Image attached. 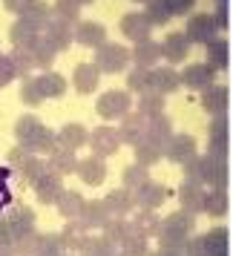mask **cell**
<instances>
[{
    "label": "cell",
    "mask_w": 233,
    "mask_h": 256,
    "mask_svg": "<svg viewBox=\"0 0 233 256\" xmlns=\"http://www.w3.org/2000/svg\"><path fill=\"white\" fill-rule=\"evenodd\" d=\"M14 138H18V147L35 152V156H52L58 150V132L52 130L35 116H20L18 124H14Z\"/></svg>",
    "instance_id": "cell-1"
},
{
    "label": "cell",
    "mask_w": 233,
    "mask_h": 256,
    "mask_svg": "<svg viewBox=\"0 0 233 256\" xmlns=\"http://www.w3.org/2000/svg\"><path fill=\"white\" fill-rule=\"evenodd\" d=\"M187 178H196L202 184H208V190H228L230 182V170H228V158H216V156H196L193 162L184 167Z\"/></svg>",
    "instance_id": "cell-2"
},
{
    "label": "cell",
    "mask_w": 233,
    "mask_h": 256,
    "mask_svg": "<svg viewBox=\"0 0 233 256\" xmlns=\"http://www.w3.org/2000/svg\"><path fill=\"white\" fill-rule=\"evenodd\" d=\"M196 230V216L184 213V210H176L167 219H162V230H158V244L162 248H182L193 239Z\"/></svg>",
    "instance_id": "cell-3"
},
{
    "label": "cell",
    "mask_w": 233,
    "mask_h": 256,
    "mask_svg": "<svg viewBox=\"0 0 233 256\" xmlns=\"http://www.w3.org/2000/svg\"><path fill=\"white\" fill-rule=\"evenodd\" d=\"M3 219H6V236L12 244H20L35 236V210L32 208L14 204L9 213H3Z\"/></svg>",
    "instance_id": "cell-4"
},
{
    "label": "cell",
    "mask_w": 233,
    "mask_h": 256,
    "mask_svg": "<svg viewBox=\"0 0 233 256\" xmlns=\"http://www.w3.org/2000/svg\"><path fill=\"white\" fill-rule=\"evenodd\" d=\"M95 66L101 75H118L132 64V49L121 46V44H104L101 49H95Z\"/></svg>",
    "instance_id": "cell-5"
},
{
    "label": "cell",
    "mask_w": 233,
    "mask_h": 256,
    "mask_svg": "<svg viewBox=\"0 0 233 256\" xmlns=\"http://www.w3.org/2000/svg\"><path fill=\"white\" fill-rule=\"evenodd\" d=\"M132 110V95L127 90H106V92L98 95L95 101V112L104 118V121H124Z\"/></svg>",
    "instance_id": "cell-6"
},
{
    "label": "cell",
    "mask_w": 233,
    "mask_h": 256,
    "mask_svg": "<svg viewBox=\"0 0 233 256\" xmlns=\"http://www.w3.org/2000/svg\"><path fill=\"white\" fill-rule=\"evenodd\" d=\"M9 167L20 176V182H26V184H35L38 178L49 170V164L44 162L40 156L24 150V147H14V150L9 152Z\"/></svg>",
    "instance_id": "cell-7"
},
{
    "label": "cell",
    "mask_w": 233,
    "mask_h": 256,
    "mask_svg": "<svg viewBox=\"0 0 233 256\" xmlns=\"http://www.w3.org/2000/svg\"><path fill=\"white\" fill-rule=\"evenodd\" d=\"M184 35L190 44H202V46H208L210 40H216L219 38V24H216V18L208 12H198L193 18H187V26H184Z\"/></svg>",
    "instance_id": "cell-8"
},
{
    "label": "cell",
    "mask_w": 233,
    "mask_h": 256,
    "mask_svg": "<svg viewBox=\"0 0 233 256\" xmlns=\"http://www.w3.org/2000/svg\"><path fill=\"white\" fill-rule=\"evenodd\" d=\"M204 198H208V187L196 182V178H182V184H178V204L184 213H204Z\"/></svg>",
    "instance_id": "cell-9"
},
{
    "label": "cell",
    "mask_w": 233,
    "mask_h": 256,
    "mask_svg": "<svg viewBox=\"0 0 233 256\" xmlns=\"http://www.w3.org/2000/svg\"><path fill=\"white\" fill-rule=\"evenodd\" d=\"M164 156H167L173 164L187 167V164L198 156V144H196V138H193V136H187V132H176L173 138L167 141V150H164Z\"/></svg>",
    "instance_id": "cell-10"
},
{
    "label": "cell",
    "mask_w": 233,
    "mask_h": 256,
    "mask_svg": "<svg viewBox=\"0 0 233 256\" xmlns=\"http://www.w3.org/2000/svg\"><path fill=\"white\" fill-rule=\"evenodd\" d=\"M90 144H92V156L106 158V156L118 152V147H121L124 141H121V132H118L116 127L104 124V127H95L92 132H90Z\"/></svg>",
    "instance_id": "cell-11"
},
{
    "label": "cell",
    "mask_w": 233,
    "mask_h": 256,
    "mask_svg": "<svg viewBox=\"0 0 233 256\" xmlns=\"http://www.w3.org/2000/svg\"><path fill=\"white\" fill-rule=\"evenodd\" d=\"M178 78H182V86H187V90H198V92H204L208 86H213L216 70H213L210 64H187L184 70L178 72Z\"/></svg>",
    "instance_id": "cell-12"
},
{
    "label": "cell",
    "mask_w": 233,
    "mask_h": 256,
    "mask_svg": "<svg viewBox=\"0 0 233 256\" xmlns=\"http://www.w3.org/2000/svg\"><path fill=\"white\" fill-rule=\"evenodd\" d=\"M228 147H230V136H228V118L216 116L210 118L208 127V152L216 158H228Z\"/></svg>",
    "instance_id": "cell-13"
},
{
    "label": "cell",
    "mask_w": 233,
    "mask_h": 256,
    "mask_svg": "<svg viewBox=\"0 0 233 256\" xmlns=\"http://www.w3.org/2000/svg\"><path fill=\"white\" fill-rule=\"evenodd\" d=\"M152 29H156V26H152V20L147 18V12H127L121 18V35L130 38L132 44L147 40Z\"/></svg>",
    "instance_id": "cell-14"
},
{
    "label": "cell",
    "mask_w": 233,
    "mask_h": 256,
    "mask_svg": "<svg viewBox=\"0 0 233 256\" xmlns=\"http://www.w3.org/2000/svg\"><path fill=\"white\" fill-rule=\"evenodd\" d=\"M32 190H35V196H38L40 204H58V198L64 196V182H60L58 173L46 170V173L32 184Z\"/></svg>",
    "instance_id": "cell-15"
},
{
    "label": "cell",
    "mask_w": 233,
    "mask_h": 256,
    "mask_svg": "<svg viewBox=\"0 0 233 256\" xmlns=\"http://www.w3.org/2000/svg\"><path fill=\"white\" fill-rule=\"evenodd\" d=\"M98 84H101V72H98V66H95L92 60H84V64H78L72 70V86H75V92L92 95L98 90Z\"/></svg>",
    "instance_id": "cell-16"
},
{
    "label": "cell",
    "mask_w": 233,
    "mask_h": 256,
    "mask_svg": "<svg viewBox=\"0 0 233 256\" xmlns=\"http://www.w3.org/2000/svg\"><path fill=\"white\" fill-rule=\"evenodd\" d=\"M75 44L86 49H101L106 44V26L98 20H81L75 26Z\"/></svg>",
    "instance_id": "cell-17"
},
{
    "label": "cell",
    "mask_w": 233,
    "mask_h": 256,
    "mask_svg": "<svg viewBox=\"0 0 233 256\" xmlns=\"http://www.w3.org/2000/svg\"><path fill=\"white\" fill-rule=\"evenodd\" d=\"M58 236H60V244H64L66 254H81L84 244L90 242V228H86L81 219L78 222H66V228H64Z\"/></svg>",
    "instance_id": "cell-18"
},
{
    "label": "cell",
    "mask_w": 233,
    "mask_h": 256,
    "mask_svg": "<svg viewBox=\"0 0 233 256\" xmlns=\"http://www.w3.org/2000/svg\"><path fill=\"white\" fill-rule=\"evenodd\" d=\"M132 202H136L138 210H152L156 213V208H162L167 202V187L158 184V182H150V184H144L141 190L132 193Z\"/></svg>",
    "instance_id": "cell-19"
},
{
    "label": "cell",
    "mask_w": 233,
    "mask_h": 256,
    "mask_svg": "<svg viewBox=\"0 0 233 256\" xmlns=\"http://www.w3.org/2000/svg\"><path fill=\"white\" fill-rule=\"evenodd\" d=\"M44 35L49 38V44L58 49V52H64V49L75 40V26L52 14V18H49V24H46V29H44Z\"/></svg>",
    "instance_id": "cell-20"
},
{
    "label": "cell",
    "mask_w": 233,
    "mask_h": 256,
    "mask_svg": "<svg viewBox=\"0 0 233 256\" xmlns=\"http://www.w3.org/2000/svg\"><path fill=\"white\" fill-rule=\"evenodd\" d=\"M228 101H230V92H228L224 84H213V86H208V90L202 92V106H204V112L213 116V118L228 112Z\"/></svg>",
    "instance_id": "cell-21"
},
{
    "label": "cell",
    "mask_w": 233,
    "mask_h": 256,
    "mask_svg": "<svg viewBox=\"0 0 233 256\" xmlns=\"http://www.w3.org/2000/svg\"><path fill=\"white\" fill-rule=\"evenodd\" d=\"M178 86H182V78H178V72L173 66H156V70H150V90L152 92L170 95Z\"/></svg>",
    "instance_id": "cell-22"
},
{
    "label": "cell",
    "mask_w": 233,
    "mask_h": 256,
    "mask_svg": "<svg viewBox=\"0 0 233 256\" xmlns=\"http://www.w3.org/2000/svg\"><path fill=\"white\" fill-rule=\"evenodd\" d=\"M190 40H187L184 32H170V35L164 38L162 44V58L170 60V64H182V60H187V52H190Z\"/></svg>",
    "instance_id": "cell-23"
},
{
    "label": "cell",
    "mask_w": 233,
    "mask_h": 256,
    "mask_svg": "<svg viewBox=\"0 0 233 256\" xmlns=\"http://www.w3.org/2000/svg\"><path fill=\"white\" fill-rule=\"evenodd\" d=\"M158 58H162V44H158V40H152V38L138 40V44L132 46V64L141 66V70H156Z\"/></svg>",
    "instance_id": "cell-24"
},
{
    "label": "cell",
    "mask_w": 233,
    "mask_h": 256,
    "mask_svg": "<svg viewBox=\"0 0 233 256\" xmlns=\"http://www.w3.org/2000/svg\"><path fill=\"white\" fill-rule=\"evenodd\" d=\"M132 152H136V164H141V167H152L158 158H164V144L144 132L141 141L132 147Z\"/></svg>",
    "instance_id": "cell-25"
},
{
    "label": "cell",
    "mask_w": 233,
    "mask_h": 256,
    "mask_svg": "<svg viewBox=\"0 0 233 256\" xmlns=\"http://www.w3.org/2000/svg\"><path fill=\"white\" fill-rule=\"evenodd\" d=\"M78 178H81L84 184H104L106 178V162L101 158V156H90V158H81V164H78Z\"/></svg>",
    "instance_id": "cell-26"
},
{
    "label": "cell",
    "mask_w": 233,
    "mask_h": 256,
    "mask_svg": "<svg viewBox=\"0 0 233 256\" xmlns=\"http://www.w3.org/2000/svg\"><path fill=\"white\" fill-rule=\"evenodd\" d=\"M202 244H204V256H230V236H228V228H210V230L202 236Z\"/></svg>",
    "instance_id": "cell-27"
},
{
    "label": "cell",
    "mask_w": 233,
    "mask_h": 256,
    "mask_svg": "<svg viewBox=\"0 0 233 256\" xmlns=\"http://www.w3.org/2000/svg\"><path fill=\"white\" fill-rule=\"evenodd\" d=\"M84 144H90V130L84 124H64L58 130V147H66V150H81Z\"/></svg>",
    "instance_id": "cell-28"
},
{
    "label": "cell",
    "mask_w": 233,
    "mask_h": 256,
    "mask_svg": "<svg viewBox=\"0 0 233 256\" xmlns=\"http://www.w3.org/2000/svg\"><path fill=\"white\" fill-rule=\"evenodd\" d=\"M49 18H52V9H49L44 0H29L24 9L18 12V20H24V24H32V26H38L40 32L46 29V24H49Z\"/></svg>",
    "instance_id": "cell-29"
},
{
    "label": "cell",
    "mask_w": 233,
    "mask_h": 256,
    "mask_svg": "<svg viewBox=\"0 0 233 256\" xmlns=\"http://www.w3.org/2000/svg\"><path fill=\"white\" fill-rule=\"evenodd\" d=\"M118 132H121V141H124V144L136 147V144L141 141V136L147 132V118L141 116V112H130V116L121 121Z\"/></svg>",
    "instance_id": "cell-30"
},
{
    "label": "cell",
    "mask_w": 233,
    "mask_h": 256,
    "mask_svg": "<svg viewBox=\"0 0 233 256\" xmlns=\"http://www.w3.org/2000/svg\"><path fill=\"white\" fill-rule=\"evenodd\" d=\"M55 208L60 210V216L66 222H78L84 216V208H86V198L78 193V190H64V196L58 198Z\"/></svg>",
    "instance_id": "cell-31"
},
{
    "label": "cell",
    "mask_w": 233,
    "mask_h": 256,
    "mask_svg": "<svg viewBox=\"0 0 233 256\" xmlns=\"http://www.w3.org/2000/svg\"><path fill=\"white\" fill-rule=\"evenodd\" d=\"M81 222L92 230V228H101L104 230L106 224L112 222V213L106 210V204H104V198H92V202H86V208H84V216H81Z\"/></svg>",
    "instance_id": "cell-32"
},
{
    "label": "cell",
    "mask_w": 233,
    "mask_h": 256,
    "mask_svg": "<svg viewBox=\"0 0 233 256\" xmlns=\"http://www.w3.org/2000/svg\"><path fill=\"white\" fill-rule=\"evenodd\" d=\"M104 204H106V210L112 213V219H127V213L132 208H136V202H132V193L130 190H110L104 196Z\"/></svg>",
    "instance_id": "cell-33"
},
{
    "label": "cell",
    "mask_w": 233,
    "mask_h": 256,
    "mask_svg": "<svg viewBox=\"0 0 233 256\" xmlns=\"http://www.w3.org/2000/svg\"><path fill=\"white\" fill-rule=\"evenodd\" d=\"M204 64H210L213 70H228V64H230V44L224 40V38H216V40H210L208 46H204Z\"/></svg>",
    "instance_id": "cell-34"
},
{
    "label": "cell",
    "mask_w": 233,
    "mask_h": 256,
    "mask_svg": "<svg viewBox=\"0 0 233 256\" xmlns=\"http://www.w3.org/2000/svg\"><path fill=\"white\" fill-rule=\"evenodd\" d=\"M44 35L38 26H32V24H24V20H14L12 24V29H9V40H12L18 49H32L35 46V40Z\"/></svg>",
    "instance_id": "cell-35"
},
{
    "label": "cell",
    "mask_w": 233,
    "mask_h": 256,
    "mask_svg": "<svg viewBox=\"0 0 233 256\" xmlns=\"http://www.w3.org/2000/svg\"><path fill=\"white\" fill-rule=\"evenodd\" d=\"M49 170L58 176H70V173H78V164H81V158H75V152L66 150V147H58V150L49 156Z\"/></svg>",
    "instance_id": "cell-36"
},
{
    "label": "cell",
    "mask_w": 233,
    "mask_h": 256,
    "mask_svg": "<svg viewBox=\"0 0 233 256\" xmlns=\"http://www.w3.org/2000/svg\"><path fill=\"white\" fill-rule=\"evenodd\" d=\"M38 86H40V92L44 98H60V95L66 92V78L60 75V72H40L38 75Z\"/></svg>",
    "instance_id": "cell-37"
},
{
    "label": "cell",
    "mask_w": 233,
    "mask_h": 256,
    "mask_svg": "<svg viewBox=\"0 0 233 256\" xmlns=\"http://www.w3.org/2000/svg\"><path fill=\"white\" fill-rule=\"evenodd\" d=\"M136 233H138V230H136V224H132L130 219H112V222L104 228V236H106L112 244H118V248L127 242V239H132Z\"/></svg>",
    "instance_id": "cell-38"
},
{
    "label": "cell",
    "mask_w": 233,
    "mask_h": 256,
    "mask_svg": "<svg viewBox=\"0 0 233 256\" xmlns=\"http://www.w3.org/2000/svg\"><path fill=\"white\" fill-rule=\"evenodd\" d=\"M32 52V58H35V64H38V70H52V64H55V55H58V49L49 44V38L46 35H40L35 40V46L29 49Z\"/></svg>",
    "instance_id": "cell-39"
},
{
    "label": "cell",
    "mask_w": 233,
    "mask_h": 256,
    "mask_svg": "<svg viewBox=\"0 0 233 256\" xmlns=\"http://www.w3.org/2000/svg\"><path fill=\"white\" fill-rule=\"evenodd\" d=\"M121 182H124V190H130V193H136V190H141L144 184H150V167H141V164H130L127 170H124V176H121Z\"/></svg>",
    "instance_id": "cell-40"
},
{
    "label": "cell",
    "mask_w": 233,
    "mask_h": 256,
    "mask_svg": "<svg viewBox=\"0 0 233 256\" xmlns=\"http://www.w3.org/2000/svg\"><path fill=\"white\" fill-rule=\"evenodd\" d=\"M81 256H121V248L112 244L106 236H90V242L84 244Z\"/></svg>",
    "instance_id": "cell-41"
},
{
    "label": "cell",
    "mask_w": 233,
    "mask_h": 256,
    "mask_svg": "<svg viewBox=\"0 0 233 256\" xmlns=\"http://www.w3.org/2000/svg\"><path fill=\"white\" fill-rule=\"evenodd\" d=\"M132 224H136V230H138L144 239L158 236V230H162V219H158L152 210H138V213H136V219H132Z\"/></svg>",
    "instance_id": "cell-42"
},
{
    "label": "cell",
    "mask_w": 233,
    "mask_h": 256,
    "mask_svg": "<svg viewBox=\"0 0 233 256\" xmlns=\"http://www.w3.org/2000/svg\"><path fill=\"white\" fill-rule=\"evenodd\" d=\"M136 112H141V116L147 118H158V116H164V95H158V92H144V95H138V110Z\"/></svg>",
    "instance_id": "cell-43"
},
{
    "label": "cell",
    "mask_w": 233,
    "mask_h": 256,
    "mask_svg": "<svg viewBox=\"0 0 233 256\" xmlns=\"http://www.w3.org/2000/svg\"><path fill=\"white\" fill-rule=\"evenodd\" d=\"M147 136H152L156 141H162L164 150H167V141H170V138L176 136V132H173V121H170L167 116L150 118V121H147Z\"/></svg>",
    "instance_id": "cell-44"
},
{
    "label": "cell",
    "mask_w": 233,
    "mask_h": 256,
    "mask_svg": "<svg viewBox=\"0 0 233 256\" xmlns=\"http://www.w3.org/2000/svg\"><path fill=\"white\" fill-rule=\"evenodd\" d=\"M32 256H66V250L60 244V236H55V233H38V248Z\"/></svg>",
    "instance_id": "cell-45"
},
{
    "label": "cell",
    "mask_w": 233,
    "mask_h": 256,
    "mask_svg": "<svg viewBox=\"0 0 233 256\" xmlns=\"http://www.w3.org/2000/svg\"><path fill=\"white\" fill-rule=\"evenodd\" d=\"M9 58H12L14 72H18V78H20V81H26V78H29V72L38 70V64H35V58H32V52H29V49H18V46H14L12 52H9Z\"/></svg>",
    "instance_id": "cell-46"
},
{
    "label": "cell",
    "mask_w": 233,
    "mask_h": 256,
    "mask_svg": "<svg viewBox=\"0 0 233 256\" xmlns=\"http://www.w3.org/2000/svg\"><path fill=\"white\" fill-rule=\"evenodd\" d=\"M52 14L55 18H60V20H66V24L78 26L81 20V3L78 0H55V6H52Z\"/></svg>",
    "instance_id": "cell-47"
},
{
    "label": "cell",
    "mask_w": 233,
    "mask_h": 256,
    "mask_svg": "<svg viewBox=\"0 0 233 256\" xmlns=\"http://www.w3.org/2000/svg\"><path fill=\"white\" fill-rule=\"evenodd\" d=\"M230 208V202H228V190H208V198H204V213L210 216H224Z\"/></svg>",
    "instance_id": "cell-48"
},
{
    "label": "cell",
    "mask_w": 233,
    "mask_h": 256,
    "mask_svg": "<svg viewBox=\"0 0 233 256\" xmlns=\"http://www.w3.org/2000/svg\"><path fill=\"white\" fill-rule=\"evenodd\" d=\"M20 101H24L26 106H38L44 104L46 98H44V92H40V86H38V78H26V81H20Z\"/></svg>",
    "instance_id": "cell-49"
},
{
    "label": "cell",
    "mask_w": 233,
    "mask_h": 256,
    "mask_svg": "<svg viewBox=\"0 0 233 256\" xmlns=\"http://www.w3.org/2000/svg\"><path fill=\"white\" fill-rule=\"evenodd\" d=\"M127 92H152L150 90V70H141V66H136V70L127 75Z\"/></svg>",
    "instance_id": "cell-50"
},
{
    "label": "cell",
    "mask_w": 233,
    "mask_h": 256,
    "mask_svg": "<svg viewBox=\"0 0 233 256\" xmlns=\"http://www.w3.org/2000/svg\"><path fill=\"white\" fill-rule=\"evenodd\" d=\"M144 12H147V18L152 20V26H164V24L173 20V14H170V9L164 6V0H150Z\"/></svg>",
    "instance_id": "cell-51"
},
{
    "label": "cell",
    "mask_w": 233,
    "mask_h": 256,
    "mask_svg": "<svg viewBox=\"0 0 233 256\" xmlns=\"http://www.w3.org/2000/svg\"><path fill=\"white\" fill-rule=\"evenodd\" d=\"M150 244H147V239L141 236V233H136L132 239H127V242L121 244V256H150Z\"/></svg>",
    "instance_id": "cell-52"
},
{
    "label": "cell",
    "mask_w": 233,
    "mask_h": 256,
    "mask_svg": "<svg viewBox=\"0 0 233 256\" xmlns=\"http://www.w3.org/2000/svg\"><path fill=\"white\" fill-rule=\"evenodd\" d=\"M14 78H18V72H14V64H12V58L0 52V86H6V84H12Z\"/></svg>",
    "instance_id": "cell-53"
},
{
    "label": "cell",
    "mask_w": 233,
    "mask_h": 256,
    "mask_svg": "<svg viewBox=\"0 0 233 256\" xmlns=\"http://www.w3.org/2000/svg\"><path fill=\"white\" fill-rule=\"evenodd\" d=\"M164 6L170 9V14H187L193 6H196V0H164Z\"/></svg>",
    "instance_id": "cell-54"
},
{
    "label": "cell",
    "mask_w": 233,
    "mask_h": 256,
    "mask_svg": "<svg viewBox=\"0 0 233 256\" xmlns=\"http://www.w3.org/2000/svg\"><path fill=\"white\" fill-rule=\"evenodd\" d=\"M184 254H187V256H204V244H202V236H193V239L184 244Z\"/></svg>",
    "instance_id": "cell-55"
},
{
    "label": "cell",
    "mask_w": 233,
    "mask_h": 256,
    "mask_svg": "<svg viewBox=\"0 0 233 256\" xmlns=\"http://www.w3.org/2000/svg\"><path fill=\"white\" fill-rule=\"evenodd\" d=\"M213 18H216L219 29H224V26H228V3H216V12H213Z\"/></svg>",
    "instance_id": "cell-56"
},
{
    "label": "cell",
    "mask_w": 233,
    "mask_h": 256,
    "mask_svg": "<svg viewBox=\"0 0 233 256\" xmlns=\"http://www.w3.org/2000/svg\"><path fill=\"white\" fill-rule=\"evenodd\" d=\"M150 256H187V254H184V244H182V248H158Z\"/></svg>",
    "instance_id": "cell-57"
},
{
    "label": "cell",
    "mask_w": 233,
    "mask_h": 256,
    "mask_svg": "<svg viewBox=\"0 0 233 256\" xmlns=\"http://www.w3.org/2000/svg\"><path fill=\"white\" fill-rule=\"evenodd\" d=\"M26 3H29V0H3V6H6V9H9V12H20V9H24Z\"/></svg>",
    "instance_id": "cell-58"
},
{
    "label": "cell",
    "mask_w": 233,
    "mask_h": 256,
    "mask_svg": "<svg viewBox=\"0 0 233 256\" xmlns=\"http://www.w3.org/2000/svg\"><path fill=\"white\" fill-rule=\"evenodd\" d=\"M0 256H18V254H14V244L0 239Z\"/></svg>",
    "instance_id": "cell-59"
},
{
    "label": "cell",
    "mask_w": 233,
    "mask_h": 256,
    "mask_svg": "<svg viewBox=\"0 0 233 256\" xmlns=\"http://www.w3.org/2000/svg\"><path fill=\"white\" fill-rule=\"evenodd\" d=\"M9 202H12V198H9V190H6V187H0V210L6 208Z\"/></svg>",
    "instance_id": "cell-60"
},
{
    "label": "cell",
    "mask_w": 233,
    "mask_h": 256,
    "mask_svg": "<svg viewBox=\"0 0 233 256\" xmlns=\"http://www.w3.org/2000/svg\"><path fill=\"white\" fill-rule=\"evenodd\" d=\"M78 3H81V6H90V3H95V0H78Z\"/></svg>",
    "instance_id": "cell-61"
},
{
    "label": "cell",
    "mask_w": 233,
    "mask_h": 256,
    "mask_svg": "<svg viewBox=\"0 0 233 256\" xmlns=\"http://www.w3.org/2000/svg\"><path fill=\"white\" fill-rule=\"evenodd\" d=\"M132 3H144V6H147V3H150V0H132Z\"/></svg>",
    "instance_id": "cell-62"
},
{
    "label": "cell",
    "mask_w": 233,
    "mask_h": 256,
    "mask_svg": "<svg viewBox=\"0 0 233 256\" xmlns=\"http://www.w3.org/2000/svg\"><path fill=\"white\" fill-rule=\"evenodd\" d=\"M216 3H228V0H216Z\"/></svg>",
    "instance_id": "cell-63"
},
{
    "label": "cell",
    "mask_w": 233,
    "mask_h": 256,
    "mask_svg": "<svg viewBox=\"0 0 233 256\" xmlns=\"http://www.w3.org/2000/svg\"><path fill=\"white\" fill-rule=\"evenodd\" d=\"M66 256H78V254H66Z\"/></svg>",
    "instance_id": "cell-64"
}]
</instances>
